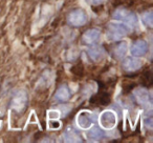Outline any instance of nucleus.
Instances as JSON below:
<instances>
[{
  "mask_svg": "<svg viewBox=\"0 0 153 143\" xmlns=\"http://www.w3.org/2000/svg\"><path fill=\"white\" fill-rule=\"evenodd\" d=\"M101 125L105 128V130H111L114 127L115 123H117V117H115L114 113L110 111L104 112L100 117Z\"/></svg>",
  "mask_w": 153,
  "mask_h": 143,
  "instance_id": "nucleus-4",
  "label": "nucleus"
},
{
  "mask_svg": "<svg viewBox=\"0 0 153 143\" xmlns=\"http://www.w3.org/2000/svg\"><path fill=\"white\" fill-rule=\"evenodd\" d=\"M135 97H136V100L140 104L142 105H149L150 103V100H149V95L148 93L146 92L145 90H137L135 92Z\"/></svg>",
  "mask_w": 153,
  "mask_h": 143,
  "instance_id": "nucleus-10",
  "label": "nucleus"
},
{
  "mask_svg": "<svg viewBox=\"0 0 153 143\" xmlns=\"http://www.w3.org/2000/svg\"><path fill=\"white\" fill-rule=\"evenodd\" d=\"M126 52H127V45H126V43H124V42L121 43V44H119L117 46V49H115V54H117L120 58L123 57V56L126 54Z\"/></svg>",
  "mask_w": 153,
  "mask_h": 143,
  "instance_id": "nucleus-15",
  "label": "nucleus"
},
{
  "mask_svg": "<svg viewBox=\"0 0 153 143\" xmlns=\"http://www.w3.org/2000/svg\"><path fill=\"white\" fill-rule=\"evenodd\" d=\"M64 137L66 138L65 140L69 141V142H76V141H80L79 136H78L72 130H70V128H68L67 132H66L65 135H64Z\"/></svg>",
  "mask_w": 153,
  "mask_h": 143,
  "instance_id": "nucleus-13",
  "label": "nucleus"
},
{
  "mask_svg": "<svg viewBox=\"0 0 153 143\" xmlns=\"http://www.w3.org/2000/svg\"><path fill=\"white\" fill-rule=\"evenodd\" d=\"M142 66V61L137 58H127L123 62V67L127 72H133V70H140Z\"/></svg>",
  "mask_w": 153,
  "mask_h": 143,
  "instance_id": "nucleus-8",
  "label": "nucleus"
},
{
  "mask_svg": "<svg viewBox=\"0 0 153 143\" xmlns=\"http://www.w3.org/2000/svg\"><path fill=\"white\" fill-rule=\"evenodd\" d=\"M130 52L133 56H143L148 52V44L144 40H137L133 43Z\"/></svg>",
  "mask_w": 153,
  "mask_h": 143,
  "instance_id": "nucleus-6",
  "label": "nucleus"
},
{
  "mask_svg": "<svg viewBox=\"0 0 153 143\" xmlns=\"http://www.w3.org/2000/svg\"><path fill=\"white\" fill-rule=\"evenodd\" d=\"M88 137H89L90 139H94V140H98V139H100L103 137V132L100 130V128L94 127L88 132Z\"/></svg>",
  "mask_w": 153,
  "mask_h": 143,
  "instance_id": "nucleus-14",
  "label": "nucleus"
},
{
  "mask_svg": "<svg viewBox=\"0 0 153 143\" xmlns=\"http://www.w3.org/2000/svg\"><path fill=\"white\" fill-rule=\"evenodd\" d=\"M113 18L117 21L124 22L129 26H134L136 24V16L127 10L120 9L113 14Z\"/></svg>",
  "mask_w": 153,
  "mask_h": 143,
  "instance_id": "nucleus-2",
  "label": "nucleus"
},
{
  "mask_svg": "<svg viewBox=\"0 0 153 143\" xmlns=\"http://www.w3.org/2000/svg\"><path fill=\"white\" fill-rule=\"evenodd\" d=\"M101 37V32L99 30H96V28H92V30H89L83 35V41L86 43V44H96L99 40H100Z\"/></svg>",
  "mask_w": 153,
  "mask_h": 143,
  "instance_id": "nucleus-5",
  "label": "nucleus"
},
{
  "mask_svg": "<svg viewBox=\"0 0 153 143\" xmlns=\"http://www.w3.org/2000/svg\"><path fill=\"white\" fill-rule=\"evenodd\" d=\"M49 126L53 128H58L60 126V123L57 121H51V124H49Z\"/></svg>",
  "mask_w": 153,
  "mask_h": 143,
  "instance_id": "nucleus-19",
  "label": "nucleus"
},
{
  "mask_svg": "<svg viewBox=\"0 0 153 143\" xmlns=\"http://www.w3.org/2000/svg\"><path fill=\"white\" fill-rule=\"evenodd\" d=\"M78 123H79L80 127L87 130L91 126L92 124V117L90 114L88 113H82L78 118Z\"/></svg>",
  "mask_w": 153,
  "mask_h": 143,
  "instance_id": "nucleus-9",
  "label": "nucleus"
},
{
  "mask_svg": "<svg viewBox=\"0 0 153 143\" xmlns=\"http://www.w3.org/2000/svg\"><path fill=\"white\" fill-rule=\"evenodd\" d=\"M88 55L90 56V58H91L92 60L97 61V60H99L101 57H102V51H101L99 47L94 46L88 51Z\"/></svg>",
  "mask_w": 153,
  "mask_h": 143,
  "instance_id": "nucleus-12",
  "label": "nucleus"
},
{
  "mask_svg": "<svg viewBox=\"0 0 153 143\" xmlns=\"http://www.w3.org/2000/svg\"><path fill=\"white\" fill-rule=\"evenodd\" d=\"M88 4H100V3L104 2L105 0H85Z\"/></svg>",
  "mask_w": 153,
  "mask_h": 143,
  "instance_id": "nucleus-18",
  "label": "nucleus"
},
{
  "mask_svg": "<svg viewBox=\"0 0 153 143\" xmlns=\"http://www.w3.org/2000/svg\"><path fill=\"white\" fill-rule=\"evenodd\" d=\"M128 34V28L121 23H110L108 26V38L119 40Z\"/></svg>",
  "mask_w": 153,
  "mask_h": 143,
  "instance_id": "nucleus-1",
  "label": "nucleus"
},
{
  "mask_svg": "<svg viewBox=\"0 0 153 143\" xmlns=\"http://www.w3.org/2000/svg\"><path fill=\"white\" fill-rule=\"evenodd\" d=\"M26 102H27V98H26L25 93L20 92L13 98L12 106H13L14 109H17V111H22V109L25 107Z\"/></svg>",
  "mask_w": 153,
  "mask_h": 143,
  "instance_id": "nucleus-7",
  "label": "nucleus"
},
{
  "mask_svg": "<svg viewBox=\"0 0 153 143\" xmlns=\"http://www.w3.org/2000/svg\"><path fill=\"white\" fill-rule=\"evenodd\" d=\"M144 84L146 86H150L152 84V75H151V72H147L146 74L144 75V80H143Z\"/></svg>",
  "mask_w": 153,
  "mask_h": 143,
  "instance_id": "nucleus-17",
  "label": "nucleus"
},
{
  "mask_svg": "<svg viewBox=\"0 0 153 143\" xmlns=\"http://www.w3.org/2000/svg\"><path fill=\"white\" fill-rule=\"evenodd\" d=\"M151 121H152L151 119L146 120V124H147V126H148V127H151V126H152V124H151Z\"/></svg>",
  "mask_w": 153,
  "mask_h": 143,
  "instance_id": "nucleus-20",
  "label": "nucleus"
},
{
  "mask_svg": "<svg viewBox=\"0 0 153 143\" xmlns=\"http://www.w3.org/2000/svg\"><path fill=\"white\" fill-rule=\"evenodd\" d=\"M143 19H144V23L148 26H152L153 24V15L151 12H148V13H145L144 16H143Z\"/></svg>",
  "mask_w": 153,
  "mask_h": 143,
  "instance_id": "nucleus-16",
  "label": "nucleus"
},
{
  "mask_svg": "<svg viewBox=\"0 0 153 143\" xmlns=\"http://www.w3.org/2000/svg\"><path fill=\"white\" fill-rule=\"evenodd\" d=\"M87 21V16L82 10H74L68 15V22L74 26L84 25Z\"/></svg>",
  "mask_w": 153,
  "mask_h": 143,
  "instance_id": "nucleus-3",
  "label": "nucleus"
},
{
  "mask_svg": "<svg viewBox=\"0 0 153 143\" xmlns=\"http://www.w3.org/2000/svg\"><path fill=\"white\" fill-rule=\"evenodd\" d=\"M70 97V92L66 86H61L56 93V98L60 101H66Z\"/></svg>",
  "mask_w": 153,
  "mask_h": 143,
  "instance_id": "nucleus-11",
  "label": "nucleus"
}]
</instances>
